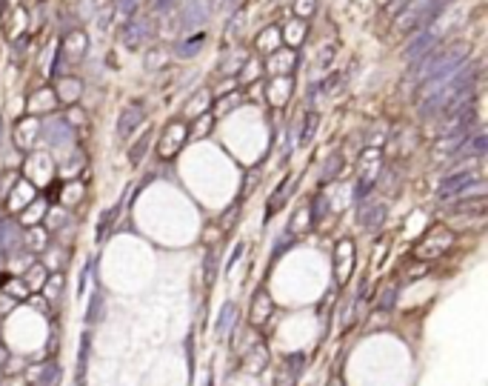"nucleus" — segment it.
<instances>
[{
  "instance_id": "f257e3e1",
  "label": "nucleus",
  "mask_w": 488,
  "mask_h": 386,
  "mask_svg": "<svg viewBox=\"0 0 488 386\" xmlns=\"http://www.w3.org/2000/svg\"><path fill=\"white\" fill-rule=\"evenodd\" d=\"M468 54H471V46H468L466 40H457V43H448V46H434V49H429L425 54H420V61H417V69L422 66L420 80H429V77H434V75L460 69V66L468 61Z\"/></svg>"
},
{
  "instance_id": "dca6fc26",
  "label": "nucleus",
  "mask_w": 488,
  "mask_h": 386,
  "mask_svg": "<svg viewBox=\"0 0 488 386\" xmlns=\"http://www.w3.org/2000/svg\"><path fill=\"white\" fill-rule=\"evenodd\" d=\"M280 46H283L280 26H268V29H263L260 38H257V49H260L263 54H271V52H277Z\"/></svg>"
},
{
  "instance_id": "7c9ffc66",
  "label": "nucleus",
  "mask_w": 488,
  "mask_h": 386,
  "mask_svg": "<svg viewBox=\"0 0 488 386\" xmlns=\"http://www.w3.org/2000/svg\"><path fill=\"white\" fill-rule=\"evenodd\" d=\"M218 98H223V95H218ZM240 103V92H237V89H234V92H231V98H223L220 103H218V109H215V114L220 117V114H226V112H231L234 106Z\"/></svg>"
},
{
  "instance_id": "2f4dec72",
  "label": "nucleus",
  "mask_w": 488,
  "mask_h": 386,
  "mask_svg": "<svg viewBox=\"0 0 488 386\" xmlns=\"http://www.w3.org/2000/svg\"><path fill=\"white\" fill-rule=\"evenodd\" d=\"M240 66H243V57H240V54H229L226 61L220 64V72H223V75H237Z\"/></svg>"
},
{
  "instance_id": "58836bf2",
  "label": "nucleus",
  "mask_w": 488,
  "mask_h": 386,
  "mask_svg": "<svg viewBox=\"0 0 488 386\" xmlns=\"http://www.w3.org/2000/svg\"><path fill=\"white\" fill-rule=\"evenodd\" d=\"M263 89H266V83H257V80H254V83L249 86V92H252L249 98H254V101H257V98H263Z\"/></svg>"
},
{
  "instance_id": "72a5a7b5",
  "label": "nucleus",
  "mask_w": 488,
  "mask_h": 386,
  "mask_svg": "<svg viewBox=\"0 0 488 386\" xmlns=\"http://www.w3.org/2000/svg\"><path fill=\"white\" fill-rule=\"evenodd\" d=\"M163 61H166L163 49H148V57H146V69H158Z\"/></svg>"
},
{
  "instance_id": "c85d7f7f",
  "label": "nucleus",
  "mask_w": 488,
  "mask_h": 386,
  "mask_svg": "<svg viewBox=\"0 0 488 386\" xmlns=\"http://www.w3.org/2000/svg\"><path fill=\"white\" fill-rule=\"evenodd\" d=\"M343 155H334L328 163H326V169H323V181H334V177H337L340 172H343Z\"/></svg>"
},
{
  "instance_id": "b1692460",
  "label": "nucleus",
  "mask_w": 488,
  "mask_h": 386,
  "mask_svg": "<svg viewBox=\"0 0 488 386\" xmlns=\"http://www.w3.org/2000/svg\"><path fill=\"white\" fill-rule=\"evenodd\" d=\"M268 315H271V301H268V295H257V301H254V312H252V320H254V323H263Z\"/></svg>"
},
{
  "instance_id": "f03ea898",
  "label": "nucleus",
  "mask_w": 488,
  "mask_h": 386,
  "mask_svg": "<svg viewBox=\"0 0 488 386\" xmlns=\"http://www.w3.org/2000/svg\"><path fill=\"white\" fill-rule=\"evenodd\" d=\"M451 0H411L406 3L397 15H394V29L400 35H409V32H420V29L432 26L445 9H448Z\"/></svg>"
},
{
  "instance_id": "37998d69",
  "label": "nucleus",
  "mask_w": 488,
  "mask_h": 386,
  "mask_svg": "<svg viewBox=\"0 0 488 386\" xmlns=\"http://www.w3.org/2000/svg\"><path fill=\"white\" fill-rule=\"evenodd\" d=\"M314 203L320 206V203H323V195H317V200H314ZM320 215H323V209H314V221H320Z\"/></svg>"
},
{
  "instance_id": "393cba45",
  "label": "nucleus",
  "mask_w": 488,
  "mask_h": 386,
  "mask_svg": "<svg viewBox=\"0 0 488 386\" xmlns=\"http://www.w3.org/2000/svg\"><path fill=\"white\" fill-rule=\"evenodd\" d=\"M234 315H237V306H234V304H226L223 312H220V318H218V326H215L218 335H226V332H229V326H231V318H234Z\"/></svg>"
},
{
  "instance_id": "f704fd0d",
  "label": "nucleus",
  "mask_w": 488,
  "mask_h": 386,
  "mask_svg": "<svg viewBox=\"0 0 488 386\" xmlns=\"http://www.w3.org/2000/svg\"><path fill=\"white\" fill-rule=\"evenodd\" d=\"M26 244H29V246L35 244V249H43V246H46V235H43V229H32V232H29V235H26Z\"/></svg>"
},
{
  "instance_id": "c9c22d12",
  "label": "nucleus",
  "mask_w": 488,
  "mask_h": 386,
  "mask_svg": "<svg viewBox=\"0 0 488 386\" xmlns=\"http://www.w3.org/2000/svg\"><path fill=\"white\" fill-rule=\"evenodd\" d=\"M240 69H243V83H252V80L257 77V72H260L263 66H260L257 61H249L246 66H240Z\"/></svg>"
},
{
  "instance_id": "79ce46f5",
  "label": "nucleus",
  "mask_w": 488,
  "mask_h": 386,
  "mask_svg": "<svg viewBox=\"0 0 488 386\" xmlns=\"http://www.w3.org/2000/svg\"><path fill=\"white\" fill-rule=\"evenodd\" d=\"M218 3H220L223 9H234V6H237V0H218Z\"/></svg>"
},
{
  "instance_id": "a211bd4d",
  "label": "nucleus",
  "mask_w": 488,
  "mask_h": 386,
  "mask_svg": "<svg viewBox=\"0 0 488 386\" xmlns=\"http://www.w3.org/2000/svg\"><path fill=\"white\" fill-rule=\"evenodd\" d=\"M54 103H57L54 92H49V89H43V92L32 95V101H29V109H32V114L38 117L40 112H52V109H54Z\"/></svg>"
},
{
  "instance_id": "7ed1b4c3",
  "label": "nucleus",
  "mask_w": 488,
  "mask_h": 386,
  "mask_svg": "<svg viewBox=\"0 0 488 386\" xmlns=\"http://www.w3.org/2000/svg\"><path fill=\"white\" fill-rule=\"evenodd\" d=\"M451 246H454V232L445 226H434L425 232V237L417 244L414 255H417V260H434V258H443Z\"/></svg>"
},
{
  "instance_id": "1a4fd4ad",
  "label": "nucleus",
  "mask_w": 488,
  "mask_h": 386,
  "mask_svg": "<svg viewBox=\"0 0 488 386\" xmlns=\"http://www.w3.org/2000/svg\"><path fill=\"white\" fill-rule=\"evenodd\" d=\"M143 121H146V106H143V103H137V101L126 103V106H123V112H120V121H117V138H120V140L132 138V132H135V129H137Z\"/></svg>"
},
{
  "instance_id": "e433bc0d",
  "label": "nucleus",
  "mask_w": 488,
  "mask_h": 386,
  "mask_svg": "<svg viewBox=\"0 0 488 386\" xmlns=\"http://www.w3.org/2000/svg\"><path fill=\"white\" fill-rule=\"evenodd\" d=\"M69 129H75V126H83V112L80 109H72L69 114H66V121H63Z\"/></svg>"
},
{
  "instance_id": "20e7f679",
  "label": "nucleus",
  "mask_w": 488,
  "mask_h": 386,
  "mask_svg": "<svg viewBox=\"0 0 488 386\" xmlns=\"http://www.w3.org/2000/svg\"><path fill=\"white\" fill-rule=\"evenodd\" d=\"M380 169H383L380 149H365L360 155V163H357V198H363L365 192H372V186L377 184V177H380Z\"/></svg>"
},
{
  "instance_id": "0eeeda50",
  "label": "nucleus",
  "mask_w": 488,
  "mask_h": 386,
  "mask_svg": "<svg viewBox=\"0 0 488 386\" xmlns=\"http://www.w3.org/2000/svg\"><path fill=\"white\" fill-rule=\"evenodd\" d=\"M40 135H43V124L32 114V117H23V121L15 124L12 140H15L17 149H32V146L40 140Z\"/></svg>"
},
{
  "instance_id": "ea45409f",
  "label": "nucleus",
  "mask_w": 488,
  "mask_h": 386,
  "mask_svg": "<svg viewBox=\"0 0 488 386\" xmlns=\"http://www.w3.org/2000/svg\"><path fill=\"white\" fill-rule=\"evenodd\" d=\"M406 3H411V0H391V6H388V15H397Z\"/></svg>"
},
{
  "instance_id": "423d86ee",
  "label": "nucleus",
  "mask_w": 488,
  "mask_h": 386,
  "mask_svg": "<svg viewBox=\"0 0 488 386\" xmlns=\"http://www.w3.org/2000/svg\"><path fill=\"white\" fill-rule=\"evenodd\" d=\"M211 9H215L211 0H186L183 9H180V26H186V29L203 26L211 17Z\"/></svg>"
},
{
  "instance_id": "ddd939ff",
  "label": "nucleus",
  "mask_w": 488,
  "mask_h": 386,
  "mask_svg": "<svg viewBox=\"0 0 488 386\" xmlns=\"http://www.w3.org/2000/svg\"><path fill=\"white\" fill-rule=\"evenodd\" d=\"M80 80L77 77H72V75H60L57 80H54V95L63 101V103H75L77 98H80Z\"/></svg>"
},
{
  "instance_id": "473e14b6",
  "label": "nucleus",
  "mask_w": 488,
  "mask_h": 386,
  "mask_svg": "<svg viewBox=\"0 0 488 386\" xmlns=\"http://www.w3.org/2000/svg\"><path fill=\"white\" fill-rule=\"evenodd\" d=\"M6 292H9V298H26L29 286H26V281H9L6 283Z\"/></svg>"
},
{
  "instance_id": "9b49d317",
  "label": "nucleus",
  "mask_w": 488,
  "mask_h": 386,
  "mask_svg": "<svg viewBox=\"0 0 488 386\" xmlns=\"http://www.w3.org/2000/svg\"><path fill=\"white\" fill-rule=\"evenodd\" d=\"M291 89H294V77L291 75H274L271 83L263 89V92H268V101L274 106H283L291 98Z\"/></svg>"
},
{
  "instance_id": "5701e85b",
  "label": "nucleus",
  "mask_w": 488,
  "mask_h": 386,
  "mask_svg": "<svg viewBox=\"0 0 488 386\" xmlns=\"http://www.w3.org/2000/svg\"><path fill=\"white\" fill-rule=\"evenodd\" d=\"M317 124H320V114L317 112H309L306 114V124H303V129H300V143H312V138L317 132Z\"/></svg>"
},
{
  "instance_id": "a19ab883",
  "label": "nucleus",
  "mask_w": 488,
  "mask_h": 386,
  "mask_svg": "<svg viewBox=\"0 0 488 386\" xmlns=\"http://www.w3.org/2000/svg\"><path fill=\"white\" fill-rule=\"evenodd\" d=\"M171 6H174V0H158V3H155V9H158V12H169Z\"/></svg>"
},
{
  "instance_id": "2eb2a0df",
  "label": "nucleus",
  "mask_w": 488,
  "mask_h": 386,
  "mask_svg": "<svg viewBox=\"0 0 488 386\" xmlns=\"http://www.w3.org/2000/svg\"><path fill=\"white\" fill-rule=\"evenodd\" d=\"M386 221V206H365V209H360V226L365 232H377Z\"/></svg>"
},
{
  "instance_id": "f3484780",
  "label": "nucleus",
  "mask_w": 488,
  "mask_h": 386,
  "mask_svg": "<svg viewBox=\"0 0 488 386\" xmlns=\"http://www.w3.org/2000/svg\"><path fill=\"white\" fill-rule=\"evenodd\" d=\"M266 361H268V355H266V349L260 346V343H254V349L243 358V369H246L249 375H257L263 366H266Z\"/></svg>"
},
{
  "instance_id": "9d476101",
  "label": "nucleus",
  "mask_w": 488,
  "mask_h": 386,
  "mask_svg": "<svg viewBox=\"0 0 488 386\" xmlns=\"http://www.w3.org/2000/svg\"><path fill=\"white\" fill-rule=\"evenodd\" d=\"M294 66H297V52L294 49H283L280 46L277 52H271L266 57V72H271V77L274 75H291Z\"/></svg>"
},
{
  "instance_id": "f8f14e48",
  "label": "nucleus",
  "mask_w": 488,
  "mask_h": 386,
  "mask_svg": "<svg viewBox=\"0 0 488 386\" xmlns=\"http://www.w3.org/2000/svg\"><path fill=\"white\" fill-rule=\"evenodd\" d=\"M189 138V129L183 126L180 121H174V124H169L166 126V132H163V143H160V155L163 158H169V155H174L180 146H183V140Z\"/></svg>"
},
{
  "instance_id": "6ab92c4d",
  "label": "nucleus",
  "mask_w": 488,
  "mask_h": 386,
  "mask_svg": "<svg viewBox=\"0 0 488 386\" xmlns=\"http://www.w3.org/2000/svg\"><path fill=\"white\" fill-rule=\"evenodd\" d=\"M23 281H26L29 289H43V283H46V266L38 263V260H32V263H29V269H26V275H23Z\"/></svg>"
},
{
  "instance_id": "39448f33",
  "label": "nucleus",
  "mask_w": 488,
  "mask_h": 386,
  "mask_svg": "<svg viewBox=\"0 0 488 386\" xmlns=\"http://www.w3.org/2000/svg\"><path fill=\"white\" fill-rule=\"evenodd\" d=\"M155 35V29H151V20L146 17H129L123 26H120V46L129 49V52H140L146 46V40Z\"/></svg>"
},
{
  "instance_id": "aec40b11",
  "label": "nucleus",
  "mask_w": 488,
  "mask_h": 386,
  "mask_svg": "<svg viewBox=\"0 0 488 386\" xmlns=\"http://www.w3.org/2000/svg\"><path fill=\"white\" fill-rule=\"evenodd\" d=\"M208 103H211V92H208V89H200V92L195 95V101L186 103V114L189 117H197V114H203L208 109Z\"/></svg>"
},
{
  "instance_id": "c756f323",
  "label": "nucleus",
  "mask_w": 488,
  "mask_h": 386,
  "mask_svg": "<svg viewBox=\"0 0 488 386\" xmlns=\"http://www.w3.org/2000/svg\"><path fill=\"white\" fill-rule=\"evenodd\" d=\"M314 12H317V0H297V3H294V15H297L300 20L312 17Z\"/></svg>"
},
{
  "instance_id": "4468645a",
  "label": "nucleus",
  "mask_w": 488,
  "mask_h": 386,
  "mask_svg": "<svg viewBox=\"0 0 488 386\" xmlns=\"http://www.w3.org/2000/svg\"><path fill=\"white\" fill-rule=\"evenodd\" d=\"M203 46H206V35L197 32V35H192V38H186V40H180V43L174 46V54L180 57V61H189V57H197V54L203 52Z\"/></svg>"
},
{
  "instance_id": "bb28decb",
  "label": "nucleus",
  "mask_w": 488,
  "mask_h": 386,
  "mask_svg": "<svg viewBox=\"0 0 488 386\" xmlns=\"http://www.w3.org/2000/svg\"><path fill=\"white\" fill-rule=\"evenodd\" d=\"M63 286H66L63 275H54L52 281H46L43 289H46V295H49V301H60V295H63Z\"/></svg>"
},
{
  "instance_id": "6e6552de",
  "label": "nucleus",
  "mask_w": 488,
  "mask_h": 386,
  "mask_svg": "<svg viewBox=\"0 0 488 386\" xmlns=\"http://www.w3.org/2000/svg\"><path fill=\"white\" fill-rule=\"evenodd\" d=\"M351 269H354V244L349 237H343V241L334 246V278H337L340 286L351 278Z\"/></svg>"
},
{
  "instance_id": "cd10ccee",
  "label": "nucleus",
  "mask_w": 488,
  "mask_h": 386,
  "mask_svg": "<svg viewBox=\"0 0 488 386\" xmlns=\"http://www.w3.org/2000/svg\"><path fill=\"white\" fill-rule=\"evenodd\" d=\"M148 140H151V135L146 132V135H143V138H140V140L132 146V149H129V161H132L135 166L143 161V155H146V149H148Z\"/></svg>"
},
{
  "instance_id": "412c9836",
  "label": "nucleus",
  "mask_w": 488,
  "mask_h": 386,
  "mask_svg": "<svg viewBox=\"0 0 488 386\" xmlns=\"http://www.w3.org/2000/svg\"><path fill=\"white\" fill-rule=\"evenodd\" d=\"M280 35H283V40L289 38V43H291V49H294V46L303 40V35H306V23H303V20L297 17V20H291L289 26L280 29Z\"/></svg>"
},
{
  "instance_id": "4c0bfd02",
  "label": "nucleus",
  "mask_w": 488,
  "mask_h": 386,
  "mask_svg": "<svg viewBox=\"0 0 488 386\" xmlns=\"http://www.w3.org/2000/svg\"><path fill=\"white\" fill-rule=\"evenodd\" d=\"M98 312H103V295H95V298H91V309H89V320H95V318H98Z\"/></svg>"
},
{
  "instance_id": "a878e982",
  "label": "nucleus",
  "mask_w": 488,
  "mask_h": 386,
  "mask_svg": "<svg viewBox=\"0 0 488 386\" xmlns=\"http://www.w3.org/2000/svg\"><path fill=\"white\" fill-rule=\"evenodd\" d=\"M192 121H195V126L189 129V138H200V135H206V132H208V126H211V121H215V117H211L208 112H203V114L192 117Z\"/></svg>"
},
{
  "instance_id": "4be33fe9",
  "label": "nucleus",
  "mask_w": 488,
  "mask_h": 386,
  "mask_svg": "<svg viewBox=\"0 0 488 386\" xmlns=\"http://www.w3.org/2000/svg\"><path fill=\"white\" fill-rule=\"evenodd\" d=\"M137 6H140V0H117L112 12H114V17H117L120 23H126L129 17L137 15Z\"/></svg>"
}]
</instances>
